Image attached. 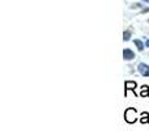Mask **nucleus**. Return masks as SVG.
Segmentation results:
<instances>
[{
	"mask_svg": "<svg viewBox=\"0 0 149 131\" xmlns=\"http://www.w3.org/2000/svg\"><path fill=\"white\" fill-rule=\"evenodd\" d=\"M145 47H149V39H147V41H145Z\"/></svg>",
	"mask_w": 149,
	"mask_h": 131,
	"instance_id": "9",
	"label": "nucleus"
},
{
	"mask_svg": "<svg viewBox=\"0 0 149 131\" xmlns=\"http://www.w3.org/2000/svg\"><path fill=\"white\" fill-rule=\"evenodd\" d=\"M134 43H135V46L137 47V50H139V51H143V50H144L145 45L143 43V42L140 41V39H135V41H134Z\"/></svg>",
	"mask_w": 149,
	"mask_h": 131,
	"instance_id": "7",
	"label": "nucleus"
},
{
	"mask_svg": "<svg viewBox=\"0 0 149 131\" xmlns=\"http://www.w3.org/2000/svg\"><path fill=\"white\" fill-rule=\"evenodd\" d=\"M140 96L141 97H148L149 96V87L148 85H143L141 89H140Z\"/></svg>",
	"mask_w": 149,
	"mask_h": 131,
	"instance_id": "6",
	"label": "nucleus"
},
{
	"mask_svg": "<svg viewBox=\"0 0 149 131\" xmlns=\"http://www.w3.org/2000/svg\"><path fill=\"white\" fill-rule=\"evenodd\" d=\"M130 38H131V32H130V30L124 32V33H123V41H124V42H126V41H130Z\"/></svg>",
	"mask_w": 149,
	"mask_h": 131,
	"instance_id": "8",
	"label": "nucleus"
},
{
	"mask_svg": "<svg viewBox=\"0 0 149 131\" xmlns=\"http://www.w3.org/2000/svg\"><path fill=\"white\" fill-rule=\"evenodd\" d=\"M141 1H147V3H149V0H141Z\"/></svg>",
	"mask_w": 149,
	"mask_h": 131,
	"instance_id": "10",
	"label": "nucleus"
},
{
	"mask_svg": "<svg viewBox=\"0 0 149 131\" xmlns=\"http://www.w3.org/2000/svg\"><path fill=\"white\" fill-rule=\"evenodd\" d=\"M135 58V53L130 49H124L123 50V59L124 60H132Z\"/></svg>",
	"mask_w": 149,
	"mask_h": 131,
	"instance_id": "4",
	"label": "nucleus"
},
{
	"mask_svg": "<svg viewBox=\"0 0 149 131\" xmlns=\"http://www.w3.org/2000/svg\"><path fill=\"white\" fill-rule=\"evenodd\" d=\"M124 121L127 123H135L137 121V110L134 108H128L124 113Z\"/></svg>",
	"mask_w": 149,
	"mask_h": 131,
	"instance_id": "1",
	"label": "nucleus"
},
{
	"mask_svg": "<svg viewBox=\"0 0 149 131\" xmlns=\"http://www.w3.org/2000/svg\"><path fill=\"white\" fill-rule=\"evenodd\" d=\"M137 71L143 75V76H149V64H145V63H140L137 66Z\"/></svg>",
	"mask_w": 149,
	"mask_h": 131,
	"instance_id": "3",
	"label": "nucleus"
},
{
	"mask_svg": "<svg viewBox=\"0 0 149 131\" xmlns=\"http://www.w3.org/2000/svg\"><path fill=\"white\" fill-rule=\"evenodd\" d=\"M140 122H141V123H149V113L148 111H143L141 113V118L139 119Z\"/></svg>",
	"mask_w": 149,
	"mask_h": 131,
	"instance_id": "5",
	"label": "nucleus"
},
{
	"mask_svg": "<svg viewBox=\"0 0 149 131\" xmlns=\"http://www.w3.org/2000/svg\"><path fill=\"white\" fill-rule=\"evenodd\" d=\"M136 81H132V80H128V81L124 83V96H127V92L128 90H132V92L136 95Z\"/></svg>",
	"mask_w": 149,
	"mask_h": 131,
	"instance_id": "2",
	"label": "nucleus"
}]
</instances>
